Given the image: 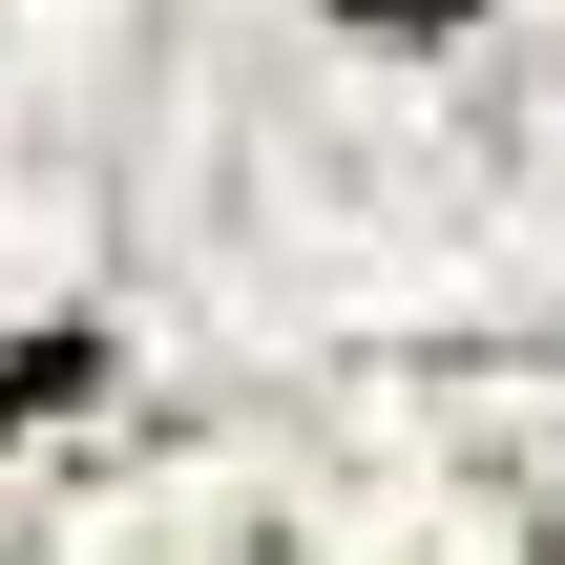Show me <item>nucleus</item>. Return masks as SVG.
<instances>
[{
  "mask_svg": "<svg viewBox=\"0 0 565 565\" xmlns=\"http://www.w3.org/2000/svg\"><path fill=\"white\" fill-rule=\"evenodd\" d=\"M356 21H461V0H356Z\"/></svg>",
  "mask_w": 565,
  "mask_h": 565,
  "instance_id": "1",
  "label": "nucleus"
}]
</instances>
